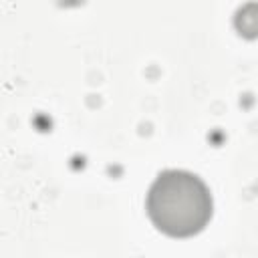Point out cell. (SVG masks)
Returning <instances> with one entry per match:
<instances>
[{"label":"cell","mask_w":258,"mask_h":258,"mask_svg":"<svg viewBox=\"0 0 258 258\" xmlns=\"http://www.w3.org/2000/svg\"><path fill=\"white\" fill-rule=\"evenodd\" d=\"M145 210L159 232L171 238H189L210 224L212 196L196 173L167 169L151 183Z\"/></svg>","instance_id":"obj_1"},{"label":"cell","mask_w":258,"mask_h":258,"mask_svg":"<svg viewBox=\"0 0 258 258\" xmlns=\"http://www.w3.org/2000/svg\"><path fill=\"white\" fill-rule=\"evenodd\" d=\"M258 14V6H254V14H248V8H244L242 12H240V16H238V20H236V24H238V28L244 32V34H258V20L254 18Z\"/></svg>","instance_id":"obj_2"}]
</instances>
